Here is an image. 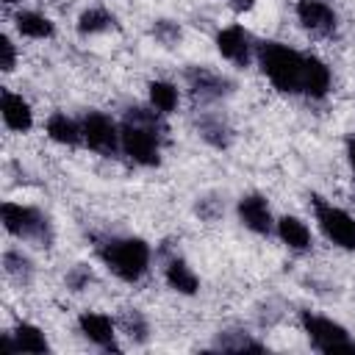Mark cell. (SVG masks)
<instances>
[{
    "label": "cell",
    "instance_id": "obj_1",
    "mask_svg": "<svg viewBox=\"0 0 355 355\" xmlns=\"http://www.w3.org/2000/svg\"><path fill=\"white\" fill-rule=\"evenodd\" d=\"M166 122L153 105H130L119 119V147L136 166L153 169L164 161Z\"/></svg>",
    "mask_w": 355,
    "mask_h": 355
},
{
    "label": "cell",
    "instance_id": "obj_2",
    "mask_svg": "<svg viewBox=\"0 0 355 355\" xmlns=\"http://www.w3.org/2000/svg\"><path fill=\"white\" fill-rule=\"evenodd\" d=\"M308 58H311V53H300V50H294L283 42H275V39H263L255 47L258 69L280 94H302Z\"/></svg>",
    "mask_w": 355,
    "mask_h": 355
},
{
    "label": "cell",
    "instance_id": "obj_3",
    "mask_svg": "<svg viewBox=\"0 0 355 355\" xmlns=\"http://www.w3.org/2000/svg\"><path fill=\"white\" fill-rule=\"evenodd\" d=\"M94 250L100 263L122 283H139L153 266V247L141 236H103Z\"/></svg>",
    "mask_w": 355,
    "mask_h": 355
},
{
    "label": "cell",
    "instance_id": "obj_4",
    "mask_svg": "<svg viewBox=\"0 0 355 355\" xmlns=\"http://www.w3.org/2000/svg\"><path fill=\"white\" fill-rule=\"evenodd\" d=\"M0 219H3V227L11 239L17 241H25V244H33L39 250H50L53 241H55V227H53V219L50 214H44L42 208L36 205H28V202H17V200H6L0 205Z\"/></svg>",
    "mask_w": 355,
    "mask_h": 355
},
{
    "label": "cell",
    "instance_id": "obj_5",
    "mask_svg": "<svg viewBox=\"0 0 355 355\" xmlns=\"http://www.w3.org/2000/svg\"><path fill=\"white\" fill-rule=\"evenodd\" d=\"M300 327H302L308 344L322 355H341V352L352 355L355 352V338L349 336V330L324 313L300 311Z\"/></svg>",
    "mask_w": 355,
    "mask_h": 355
},
{
    "label": "cell",
    "instance_id": "obj_6",
    "mask_svg": "<svg viewBox=\"0 0 355 355\" xmlns=\"http://www.w3.org/2000/svg\"><path fill=\"white\" fill-rule=\"evenodd\" d=\"M311 211H313V219H316L322 236L333 247H338L344 252H355V216L349 211L333 205L322 194H311Z\"/></svg>",
    "mask_w": 355,
    "mask_h": 355
},
{
    "label": "cell",
    "instance_id": "obj_7",
    "mask_svg": "<svg viewBox=\"0 0 355 355\" xmlns=\"http://www.w3.org/2000/svg\"><path fill=\"white\" fill-rule=\"evenodd\" d=\"M80 130H83V144L103 155V158H116L122 155V147H119V122L100 111V108H89L83 111L80 116Z\"/></svg>",
    "mask_w": 355,
    "mask_h": 355
},
{
    "label": "cell",
    "instance_id": "obj_8",
    "mask_svg": "<svg viewBox=\"0 0 355 355\" xmlns=\"http://www.w3.org/2000/svg\"><path fill=\"white\" fill-rule=\"evenodd\" d=\"M183 80H186L189 94L197 103H219V100H227L236 92V80L230 75H225L214 67H205V64L186 67Z\"/></svg>",
    "mask_w": 355,
    "mask_h": 355
},
{
    "label": "cell",
    "instance_id": "obj_9",
    "mask_svg": "<svg viewBox=\"0 0 355 355\" xmlns=\"http://www.w3.org/2000/svg\"><path fill=\"white\" fill-rule=\"evenodd\" d=\"M214 44H216V53H219L227 64H233V67H239V69H244V67H250V64L255 61V47H258V42H255L252 33H250L244 25H239V22L219 28L216 36H214Z\"/></svg>",
    "mask_w": 355,
    "mask_h": 355
},
{
    "label": "cell",
    "instance_id": "obj_10",
    "mask_svg": "<svg viewBox=\"0 0 355 355\" xmlns=\"http://www.w3.org/2000/svg\"><path fill=\"white\" fill-rule=\"evenodd\" d=\"M75 324H78V333H80L92 347H97V349H103V352H119V349H122L119 341H116L119 324H116V319H111L108 313H103V311H80L78 319H75Z\"/></svg>",
    "mask_w": 355,
    "mask_h": 355
},
{
    "label": "cell",
    "instance_id": "obj_11",
    "mask_svg": "<svg viewBox=\"0 0 355 355\" xmlns=\"http://www.w3.org/2000/svg\"><path fill=\"white\" fill-rule=\"evenodd\" d=\"M236 216L241 222V227H247L255 236H272L275 233V214L269 200L261 191H247L236 200Z\"/></svg>",
    "mask_w": 355,
    "mask_h": 355
},
{
    "label": "cell",
    "instance_id": "obj_12",
    "mask_svg": "<svg viewBox=\"0 0 355 355\" xmlns=\"http://www.w3.org/2000/svg\"><path fill=\"white\" fill-rule=\"evenodd\" d=\"M294 14L297 22L313 36H336L338 31V14L324 0H297Z\"/></svg>",
    "mask_w": 355,
    "mask_h": 355
},
{
    "label": "cell",
    "instance_id": "obj_13",
    "mask_svg": "<svg viewBox=\"0 0 355 355\" xmlns=\"http://www.w3.org/2000/svg\"><path fill=\"white\" fill-rule=\"evenodd\" d=\"M0 344H3L6 352H36V355L50 352L47 333H44L39 324L25 322V319H19L11 330H6V333L0 336Z\"/></svg>",
    "mask_w": 355,
    "mask_h": 355
},
{
    "label": "cell",
    "instance_id": "obj_14",
    "mask_svg": "<svg viewBox=\"0 0 355 355\" xmlns=\"http://www.w3.org/2000/svg\"><path fill=\"white\" fill-rule=\"evenodd\" d=\"M0 116H3V125L11 133H31L33 130V108H31V103L22 94L11 92V89L0 92Z\"/></svg>",
    "mask_w": 355,
    "mask_h": 355
},
{
    "label": "cell",
    "instance_id": "obj_15",
    "mask_svg": "<svg viewBox=\"0 0 355 355\" xmlns=\"http://www.w3.org/2000/svg\"><path fill=\"white\" fill-rule=\"evenodd\" d=\"M194 130H197V136H200L208 147H214V150H227V147L233 144V139H236L233 125H230L222 114H214V111H202V114L194 119Z\"/></svg>",
    "mask_w": 355,
    "mask_h": 355
},
{
    "label": "cell",
    "instance_id": "obj_16",
    "mask_svg": "<svg viewBox=\"0 0 355 355\" xmlns=\"http://www.w3.org/2000/svg\"><path fill=\"white\" fill-rule=\"evenodd\" d=\"M164 280L166 286L175 291V294H183V297H194L200 291V277L197 272L189 266V261L178 252L166 255L164 258Z\"/></svg>",
    "mask_w": 355,
    "mask_h": 355
},
{
    "label": "cell",
    "instance_id": "obj_17",
    "mask_svg": "<svg viewBox=\"0 0 355 355\" xmlns=\"http://www.w3.org/2000/svg\"><path fill=\"white\" fill-rule=\"evenodd\" d=\"M275 236H277L291 252H308V250L313 247V233H311L308 222H302V219L294 216V214L277 216V222H275Z\"/></svg>",
    "mask_w": 355,
    "mask_h": 355
},
{
    "label": "cell",
    "instance_id": "obj_18",
    "mask_svg": "<svg viewBox=\"0 0 355 355\" xmlns=\"http://www.w3.org/2000/svg\"><path fill=\"white\" fill-rule=\"evenodd\" d=\"M14 28L22 39H33V42H47L55 36V22L36 8H17L14 11Z\"/></svg>",
    "mask_w": 355,
    "mask_h": 355
},
{
    "label": "cell",
    "instance_id": "obj_19",
    "mask_svg": "<svg viewBox=\"0 0 355 355\" xmlns=\"http://www.w3.org/2000/svg\"><path fill=\"white\" fill-rule=\"evenodd\" d=\"M44 133L50 141L61 144V147H78L83 144V130H80V119L69 116L67 111H53L44 122Z\"/></svg>",
    "mask_w": 355,
    "mask_h": 355
},
{
    "label": "cell",
    "instance_id": "obj_20",
    "mask_svg": "<svg viewBox=\"0 0 355 355\" xmlns=\"http://www.w3.org/2000/svg\"><path fill=\"white\" fill-rule=\"evenodd\" d=\"M3 275L14 286H31L36 277V263L22 247H6L3 250Z\"/></svg>",
    "mask_w": 355,
    "mask_h": 355
},
{
    "label": "cell",
    "instance_id": "obj_21",
    "mask_svg": "<svg viewBox=\"0 0 355 355\" xmlns=\"http://www.w3.org/2000/svg\"><path fill=\"white\" fill-rule=\"evenodd\" d=\"M333 89V72L327 67V61H322L319 55L311 53L308 58V72H305V89H302V97L308 100H324Z\"/></svg>",
    "mask_w": 355,
    "mask_h": 355
},
{
    "label": "cell",
    "instance_id": "obj_22",
    "mask_svg": "<svg viewBox=\"0 0 355 355\" xmlns=\"http://www.w3.org/2000/svg\"><path fill=\"white\" fill-rule=\"evenodd\" d=\"M214 349L219 352H266V344L258 341L252 333L241 330V327H227V330H219L216 333V341H214Z\"/></svg>",
    "mask_w": 355,
    "mask_h": 355
},
{
    "label": "cell",
    "instance_id": "obj_23",
    "mask_svg": "<svg viewBox=\"0 0 355 355\" xmlns=\"http://www.w3.org/2000/svg\"><path fill=\"white\" fill-rule=\"evenodd\" d=\"M147 105H153L158 114L169 116L178 111L180 105V89L172 83V80H164V78H155L147 83Z\"/></svg>",
    "mask_w": 355,
    "mask_h": 355
},
{
    "label": "cell",
    "instance_id": "obj_24",
    "mask_svg": "<svg viewBox=\"0 0 355 355\" xmlns=\"http://www.w3.org/2000/svg\"><path fill=\"white\" fill-rule=\"evenodd\" d=\"M116 324H119V333H122L130 344H136V347H144V344L150 341V336H153L150 319L144 316L141 308H122Z\"/></svg>",
    "mask_w": 355,
    "mask_h": 355
},
{
    "label": "cell",
    "instance_id": "obj_25",
    "mask_svg": "<svg viewBox=\"0 0 355 355\" xmlns=\"http://www.w3.org/2000/svg\"><path fill=\"white\" fill-rule=\"evenodd\" d=\"M111 28H116V17L103 6H89L75 19V31L80 36H100V33H108Z\"/></svg>",
    "mask_w": 355,
    "mask_h": 355
},
{
    "label": "cell",
    "instance_id": "obj_26",
    "mask_svg": "<svg viewBox=\"0 0 355 355\" xmlns=\"http://www.w3.org/2000/svg\"><path fill=\"white\" fill-rule=\"evenodd\" d=\"M92 283H94V269H92L89 263H75V266L64 275V286H67L72 294L86 291Z\"/></svg>",
    "mask_w": 355,
    "mask_h": 355
},
{
    "label": "cell",
    "instance_id": "obj_27",
    "mask_svg": "<svg viewBox=\"0 0 355 355\" xmlns=\"http://www.w3.org/2000/svg\"><path fill=\"white\" fill-rule=\"evenodd\" d=\"M153 36H155L158 44L175 47V44L180 42V36H183V28H180L175 19H155V22H153Z\"/></svg>",
    "mask_w": 355,
    "mask_h": 355
},
{
    "label": "cell",
    "instance_id": "obj_28",
    "mask_svg": "<svg viewBox=\"0 0 355 355\" xmlns=\"http://www.w3.org/2000/svg\"><path fill=\"white\" fill-rule=\"evenodd\" d=\"M194 214H197L202 222H216V219L225 214V205H222L219 197L202 194V197H197V202H194Z\"/></svg>",
    "mask_w": 355,
    "mask_h": 355
},
{
    "label": "cell",
    "instance_id": "obj_29",
    "mask_svg": "<svg viewBox=\"0 0 355 355\" xmlns=\"http://www.w3.org/2000/svg\"><path fill=\"white\" fill-rule=\"evenodd\" d=\"M14 67H17V44L8 33H3L0 36V69L14 72Z\"/></svg>",
    "mask_w": 355,
    "mask_h": 355
},
{
    "label": "cell",
    "instance_id": "obj_30",
    "mask_svg": "<svg viewBox=\"0 0 355 355\" xmlns=\"http://www.w3.org/2000/svg\"><path fill=\"white\" fill-rule=\"evenodd\" d=\"M344 155H347V164H349V172L355 175V136H349L344 141Z\"/></svg>",
    "mask_w": 355,
    "mask_h": 355
},
{
    "label": "cell",
    "instance_id": "obj_31",
    "mask_svg": "<svg viewBox=\"0 0 355 355\" xmlns=\"http://www.w3.org/2000/svg\"><path fill=\"white\" fill-rule=\"evenodd\" d=\"M222 3H227L230 8H236V11H250L258 0H222Z\"/></svg>",
    "mask_w": 355,
    "mask_h": 355
},
{
    "label": "cell",
    "instance_id": "obj_32",
    "mask_svg": "<svg viewBox=\"0 0 355 355\" xmlns=\"http://www.w3.org/2000/svg\"><path fill=\"white\" fill-rule=\"evenodd\" d=\"M17 3H22V0H3V6H17Z\"/></svg>",
    "mask_w": 355,
    "mask_h": 355
}]
</instances>
